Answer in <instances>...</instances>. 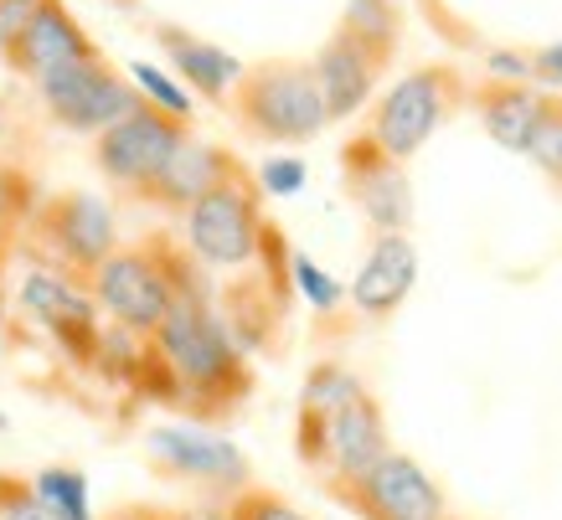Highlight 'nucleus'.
<instances>
[{
    "label": "nucleus",
    "instance_id": "nucleus-4",
    "mask_svg": "<svg viewBox=\"0 0 562 520\" xmlns=\"http://www.w3.org/2000/svg\"><path fill=\"white\" fill-rule=\"evenodd\" d=\"M88 294H93V304H99L120 330L150 340L155 325L171 309V273H166L160 237H145V248H114L99 269H93Z\"/></svg>",
    "mask_w": 562,
    "mask_h": 520
},
{
    "label": "nucleus",
    "instance_id": "nucleus-5",
    "mask_svg": "<svg viewBox=\"0 0 562 520\" xmlns=\"http://www.w3.org/2000/svg\"><path fill=\"white\" fill-rule=\"evenodd\" d=\"M32 237L47 252V263L68 279H93L109 252L120 248V227L103 196L93 191H63L32 212Z\"/></svg>",
    "mask_w": 562,
    "mask_h": 520
},
{
    "label": "nucleus",
    "instance_id": "nucleus-9",
    "mask_svg": "<svg viewBox=\"0 0 562 520\" xmlns=\"http://www.w3.org/2000/svg\"><path fill=\"white\" fill-rule=\"evenodd\" d=\"M454 99H460L454 68H418V72H408V78H397V83L382 93L367 135H372L376 150H387L392 160H408V155L424 150L428 135L449 118Z\"/></svg>",
    "mask_w": 562,
    "mask_h": 520
},
{
    "label": "nucleus",
    "instance_id": "nucleus-29",
    "mask_svg": "<svg viewBox=\"0 0 562 520\" xmlns=\"http://www.w3.org/2000/svg\"><path fill=\"white\" fill-rule=\"evenodd\" d=\"M32 16H36V0H0V52L16 47V36L26 32Z\"/></svg>",
    "mask_w": 562,
    "mask_h": 520
},
{
    "label": "nucleus",
    "instance_id": "nucleus-22",
    "mask_svg": "<svg viewBox=\"0 0 562 520\" xmlns=\"http://www.w3.org/2000/svg\"><path fill=\"white\" fill-rule=\"evenodd\" d=\"M341 32L357 36V42L372 52L382 68H387L392 52H397V26H392L387 0H351V5H346V26H341Z\"/></svg>",
    "mask_w": 562,
    "mask_h": 520
},
{
    "label": "nucleus",
    "instance_id": "nucleus-10",
    "mask_svg": "<svg viewBox=\"0 0 562 520\" xmlns=\"http://www.w3.org/2000/svg\"><path fill=\"white\" fill-rule=\"evenodd\" d=\"M21 309L47 330L63 351L78 361V366H93V355H99V304L88 289H78V279L57 269H36L21 279Z\"/></svg>",
    "mask_w": 562,
    "mask_h": 520
},
{
    "label": "nucleus",
    "instance_id": "nucleus-6",
    "mask_svg": "<svg viewBox=\"0 0 562 520\" xmlns=\"http://www.w3.org/2000/svg\"><path fill=\"white\" fill-rule=\"evenodd\" d=\"M325 489H330V500L346 505L357 520H443L449 516L434 474L397 449H387L357 479H325Z\"/></svg>",
    "mask_w": 562,
    "mask_h": 520
},
{
    "label": "nucleus",
    "instance_id": "nucleus-26",
    "mask_svg": "<svg viewBox=\"0 0 562 520\" xmlns=\"http://www.w3.org/2000/svg\"><path fill=\"white\" fill-rule=\"evenodd\" d=\"M527 155L547 170V176L562 181V103L558 99H547L542 118H537V129H531V139H527Z\"/></svg>",
    "mask_w": 562,
    "mask_h": 520
},
{
    "label": "nucleus",
    "instance_id": "nucleus-2",
    "mask_svg": "<svg viewBox=\"0 0 562 520\" xmlns=\"http://www.w3.org/2000/svg\"><path fill=\"white\" fill-rule=\"evenodd\" d=\"M233 114L248 135L269 145H305L330 124L310 63H258L233 83Z\"/></svg>",
    "mask_w": 562,
    "mask_h": 520
},
{
    "label": "nucleus",
    "instance_id": "nucleus-14",
    "mask_svg": "<svg viewBox=\"0 0 562 520\" xmlns=\"http://www.w3.org/2000/svg\"><path fill=\"white\" fill-rule=\"evenodd\" d=\"M413 284H418V248L408 242V233H376L367 263L351 279V304L367 319H392Z\"/></svg>",
    "mask_w": 562,
    "mask_h": 520
},
{
    "label": "nucleus",
    "instance_id": "nucleus-27",
    "mask_svg": "<svg viewBox=\"0 0 562 520\" xmlns=\"http://www.w3.org/2000/svg\"><path fill=\"white\" fill-rule=\"evenodd\" d=\"M0 520H57L47 505L36 500L32 479H16V474H0Z\"/></svg>",
    "mask_w": 562,
    "mask_h": 520
},
{
    "label": "nucleus",
    "instance_id": "nucleus-19",
    "mask_svg": "<svg viewBox=\"0 0 562 520\" xmlns=\"http://www.w3.org/2000/svg\"><path fill=\"white\" fill-rule=\"evenodd\" d=\"M160 47H166V57H171V68L187 78L202 99L222 103L227 93H233V83L243 78V63L233 57V52L212 47V42H202V36L181 32V26H160Z\"/></svg>",
    "mask_w": 562,
    "mask_h": 520
},
{
    "label": "nucleus",
    "instance_id": "nucleus-7",
    "mask_svg": "<svg viewBox=\"0 0 562 520\" xmlns=\"http://www.w3.org/2000/svg\"><path fill=\"white\" fill-rule=\"evenodd\" d=\"M181 145H187V124L160 114L155 103H139L130 118L93 135V166L109 185H120L130 196H145Z\"/></svg>",
    "mask_w": 562,
    "mask_h": 520
},
{
    "label": "nucleus",
    "instance_id": "nucleus-25",
    "mask_svg": "<svg viewBox=\"0 0 562 520\" xmlns=\"http://www.w3.org/2000/svg\"><path fill=\"white\" fill-rule=\"evenodd\" d=\"M290 284L300 289V294H305L310 304H315V309H336V304L346 299V289L336 284V279H330V273L321 269V263H310L305 252H290Z\"/></svg>",
    "mask_w": 562,
    "mask_h": 520
},
{
    "label": "nucleus",
    "instance_id": "nucleus-12",
    "mask_svg": "<svg viewBox=\"0 0 562 520\" xmlns=\"http://www.w3.org/2000/svg\"><path fill=\"white\" fill-rule=\"evenodd\" d=\"M341 176L351 185V202L361 206V217L376 233H408L413 222V185L403 160H392L387 150H376L372 135L346 139L341 150Z\"/></svg>",
    "mask_w": 562,
    "mask_h": 520
},
{
    "label": "nucleus",
    "instance_id": "nucleus-17",
    "mask_svg": "<svg viewBox=\"0 0 562 520\" xmlns=\"http://www.w3.org/2000/svg\"><path fill=\"white\" fill-rule=\"evenodd\" d=\"M238 160L227 150H217V145H202V139H191L166 160V170L155 176V185L139 196V202L150 206H166V212H191V206L202 202L212 185H222L227 176H238Z\"/></svg>",
    "mask_w": 562,
    "mask_h": 520
},
{
    "label": "nucleus",
    "instance_id": "nucleus-11",
    "mask_svg": "<svg viewBox=\"0 0 562 520\" xmlns=\"http://www.w3.org/2000/svg\"><path fill=\"white\" fill-rule=\"evenodd\" d=\"M145 449H150L155 470L217 489V495H233V489L254 485V479H248V459H243L227 438L206 433L196 422H160V428L145 433Z\"/></svg>",
    "mask_w": 562,
    "mask_h": 520
},
{
    "label": "nucleus",
    "instance_id": "nucleus-3",
    "mask_svg": "<svg viewBox=\"0 0 562 520\" xmlns=\"http://www.w3.org/2000/svg\"><path fill=\"white\" fill-rule=\"evenodd\" d=\"M263 206L248 170L212 185L187 212V252L202 269H248L263 248Z\"/></svg>",
    "mask_w": 562,
    "mask_h": 520
},
{
    "label": "nucleus",
    "instance_id": "nucleus-13",
    "mask_svg": "<svg viewBox=\"0 0 562 520\" xmlns=\"http://www.w3.org/2000/svg\"><path fill=\"white\" fill-rule=\"evenodd\" d=\"M387 422H382V407H376L372 392L351 397L346 407H336L330 418L321 422V470L325 479H357L367 474L387 453Z\"/></svg>",
    "mask_w": 562,
    "mask_h": 520
},
{
    "label": "nucleus",
    "instance_id": "nucleus-8",
    "mask_svg": "<svg viewBox=\"0 0 562 520\" xmlns=\"http://www.w3.org/2000/svg\"><path fill=\"white\" fill-rule=\"evenodd\" d=\"M36 93L52 109V118L72 129V135H103L109 124H120L139 109V93L124 83L120 72L103 63L99 52L83 57V63H68V68H52L36 78Z\"/></svg>",
    "mask_w": 562,
    "mask_h": 520
},
{
    "label": "nucleus",
    "instance_id": "nucleus-1",
    "mask_svg": "<svg viewBox=\"0 0 562 520\" xmlns=\"http://www.w3.org/2000/svg\"><path fill=\"white\" fill-rule=\"evenodd\" d=\"M160 248H166V273H171V309L155 325L150 351L171 371L176 397H191L202 412H233L254 392V371L243 366V351L212 309L202 263L171 248V237H160Z\"/></svg>",
    "mask_w": 562,
    "mask_h": 520
},
{
    "label": "nucleus",
    "instance_id": "nucleus-31",
    "mask_svg": "<svg viewBox=\"0 0 562 520\" xmlns=\"http://www.w3.org/2000/svg\"><path fill=\"white\" fill-rule=\"evenodd\" d=\"M443 520H454V516H443Z\"/></svg>",
    "mask_w": 562,
    "mask_h": 520
},
{
    "label": "nucleus",
    "instance_id": "nucleus-18",
    "mask_svg": "<svg viewBox=\"0 0 562 520\" xmlns=\"http://www.w3.org/2000/svg\"><path fill=\"white\" fill-rule=\"evenodd\" d=\"M475 109H480V124H485V135L495 145H506V150H527L531 129H537V118H542L547 99L537 88L527 83H512V78H491V83L475 88Z\"/></svg>",
    "mask_w": 562,
    "mask_h": 520
},
{
    "label": "nucleus",
    "instance_id": "nucleus-16",
    "mask_svg": "<svg viewBox=\"0 0 562 520\" xmlns=\"http://www.w3.org/2000/svg\"><path fill=\"white\" fill-rule=\"evenodd\" d=\"M310 72H315V88H321L325 118H351L361 103L372 99L382 63H376L351 32H336L321 47V57L310 63Z\"/></svg>",
    "mask_w": 562,
    "mask_h": 520
},
{
    "label": "nucleus",
    "instance_id": "nucleus-23",
    "mask_svg": "<svg viewBox=\"0 0 562 520\" xmlns=\"http://www.w3.org/2000/svg\"><path fill=\"white\" fill-rule=\"evenodd\" d=\"M222 520H310L305 510H294L290 500H279V495H269V489L258 485H243L233 489V495H222Z\"/></svg>",
    "mask_w": 562,
    "mask_h": 520
},
{
    "label": "nucleus",
    "instance_id": "nucleus-28",
    "mask_svg": "<svg viewBox=\"0 0 562 520\" xmlns=\"http://www.w3.org/2000/svg\"><path fill=\"white\" fill-rule=\"evenodd\" d=\"M258 191H269V196H294L300 185H305V160H294V155H279V160H263L258 166Z\"/></svg>",
    "mask_w": 562,
    "mask_h": 520
},
{
    "label": "nucleus",
    "instance_id": "nucleus-15",
    "mask_svg": "<svg viewBox=\"0 0 562 520\" xmlns=\"http://www.w3.org/2000/svg\"><path fill=\"white\" fill-rule=\"evenodd\" d=\"M83 57H93V42L83 36V26L72 21L63 0H36V16L26 21L16 47L5 52V63L32 72V78H42L52 68H68V63H83Z\"/></svg>",
    "mask_w": 562,
    "mask_h": 520
},
{
    "label": "nucleus",
    "instance_id": "nucleus-30",
    "mask_svg": "<svg viewBox=\"0 0 562 520\" xmlns=\"http://www.w3.org/2000/svg\"><path fill=\"white\" fill-rule=\"evenodd\" d=\"M103 520H187L181 510H171V505H145V500H135V505H114Z\"/></svg>",
    "mask_w": 562,
    "mask_h": 520
},
{
    "label": "nucleus",
    "instance_id": "nucleus-21",
    "mask_svg": "<svg viewBox=\"0 0 562 520\" xmlns=\"http://www.w3.org/2000/svg\"><path fill=\"white\" fill-rule=\"evenodd\" d=\"M36 500L47 505L57 520H93V505H88V479L68 464H47V470L32 474Z\"/></svg>",
    "mask_w": 562,
    "mask_h": 520
},
{
    "label": "nucleus",
    "instance_id": "nucleus-20",
    "mask_svg": "<svg viewBox=\"0 0 562 520\" xmlns=\"http://www.w3.org/2000/svg\"><path fill=\"white\" fill-rule=\"evenodd\" d=\"M367 386H361L357 371H346L341 361H321V366L305 376V392H300V418L305 422H325L336 407H346L351 397H361Z\"/></svg>",
    "mask_w": 562,
    "mask_h": 520
},
{
    "label": "nucleus",
    "instance_id": "nucleus-24",
    "mask_svg": "<svg viewBox=\"0 0 562 520\" xmlns=\"http://www.w3.org/2000/svg\"><path fill=\"white\" fill-rule=\"evenodd\" d=\"M130 78H135V93H145V99L160 109V114H171L187 124L191 118V93L181 83H171L160 68H150V63H130Z\"/></svg>",
    "mask_w": 562,
    "mask_h": 520
}]
</instances>
